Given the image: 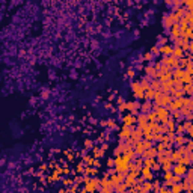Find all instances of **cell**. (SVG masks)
<instances>
[{
	"label": "cell",
	"instance_id": "cell-6",
	"mask_svg": "<svg viewBox=\"0 0 193 193\" xmlns=\"http://www.w3.org/2000/svg\"><path fill=\"white\" fill-rule=\"evenodd\" d=\"M141 175L143 176L146 181H152V178H154L152 169H151V168H148V166H143V164H142V168H141Z\"/></svg>",
	"mask_w": 193,
	"mask_h": 193
},
{
	"label": "cell",
	"instance_id": "cell-15",
	"mask_svg": "<svg viewBox=\"0 0 193 193\" xmlns=\"http://www.w3.org/2000/svg\"><path fill=\"white\" fill-rule=\"evenodd\" d=\"M163 26H164V29H171L172 27V20H171L169 14H164V17H163Z\"/></svg>",
	"mask_w": 193,
	"mask_h": 193
},
{
	"label": "cell",
	"instance_id": "cell-8",
	"mask_svg": "<svg viewBox=\"0 0 193 193\" xmlns=\"http://www.w3.org/2000/svg\"><path fill=\"white\" fill-rule=\"evenodd\" d=\"M143 166H148L152 171H160V164L156 161V158H143Z\"/></svg>",
	"mask_w": 193,
	"mask_h": 193
},
{
	"label": "cell",
	"instance_id": "cell-22",
	"mask_svg": "<svg viewBox=\"0 0 193 193\" xmlns=\"http://www.w3.org/2000/svg\"><path fill=\"white\" fill-rule=\"evenodd\" d=\"M166 5H168V6H171V5H172V0H166Z\"/></svg>",
	"mask_w": 193,
	"mask_h": 193
},
{
	"label": "cell",
	"instance_id": "cell-12",
	"mask_svg": "<svg viewBox=\"0 0 193 193\" xmlns=\"http://www.w3.org/2000/svg\"><path fill=\"white\" fill-rule=\"evenodd\" d=\"M172 48H174V45H163L161 48H158V53H161L163 56H169V54H172Z\"/></svg>",
	"mask_w": 193,
	"mask_h": 193
},
{
	"label": "cell",
	"instance_id": "cell-20",
	"mask_svg": "<svg viewBox=\"0 0 193 193\" xmlns=\"http://www.w3.org/2000/svg\"><path fill=\"white\" fill-rule=\"evenodd\" d=\"M172 176H174V172H172V169H171V171H166V172H164V181H169V179H171Z\"/></svg>",
	"mask_w": 193,
	"mask_h": 193
},
{
	"label": "cell",
	"instance_id": "cell-19",
	"mask_svg": "<svg viewBox=\"0 0 193 193\" xmlns=\"http://www.w3.org/2000/svg\"><path fill=\"white\" fill-rule=\"evenodd\" d=\"M193 92V88H192V83H186L184 85V94L187 95V97H190Z\"/></svg>",
	"mask_w": 193,
	"mask_h": 193
},
{
	"label": "cell",
	"instance_id": "cell-14",
	"mask_svg": "<svg viewBox=\"0 0 193 193\" xmlns=\"http://www.w3.org/2000/svg\"><path fill=\"white\" fill-rule=\"evenodd\" d=\"M171 189V193H179V192H183V186H181V183H174V184H171L169 186Z\"/></svg>",
	"mask_w": 193,
	"mask_h": 193
},
{
	"label": "cell",
	"instance_id": "cell-10",
	"mask_svg": "<svg viewBox=\"0 0 193 193\" xmlns=\"http://www.w3.org/2000/svg\"><path fill=\"white\" fill-rule=\"evenodd\" d=\"M148 116H146V113H139L137 116H136V124H137V127H143L145 124H148Z\"/></svg>",
	"mask_w": 193,
	"mask_h": 193
},
{
	"label": "cell",
	"instance_id": "cell-13",
	"mask_svg": "<svg viewBox=\"0 0 193 193\" xmlns=\"http://www.w3.org/2000/svg\"><path fill=\"white\" fill-rule=\"evenodd\" d=\"M145 75L151 77V79H156V68H154V65H149V67L145 68Z\"/></svg>",
	"mask_w": 193,
	"mask_h": 193
},
{
	"label": "cell",
	"instance_id": "cell-16",
	"mask_svg": "<svg viewBox=\"0 0 193 193\" xmlns=\"http://www.w3.org/2000/svg\"><path fill=\"white\" fill-rule=\"evenodd\" d=\"M183 127H184V133L186 134H189V136H192V121H184L183 122Z\"/></svg>",
	"mask_w": 193,
	"mask_h": 193
},
{
	"label": "cell",
	"instance_id": "cell-3",
	"mask_svg": "<svg viewBox=\"0 0 193 193\" xmlns=\"http://www.w3.org/2000/svg\"><path fill=\"white\" fill-rule=\"evenodd\" d=\"M131 89H133V94H134L136 100H142L143 98V88H142L141 82H133L131 83Z\"/></svg>",
	"mask_w": 193,
	"mask_h": 193
},
{
	"label": "cell",
	"instance_id": "cell-5",
	"mask_svg": "<svg viewBox=\"0 0 193 193\" xmlns=\"http://www.w3.org/2000/svg\"><path fill=\"white\" fill-rule=\"evenodd\" d=\"M100 186H101V187H100V190H101V192H112V190H113V186H112V181H110V176H109V178H104V179H101V181H100Z\"/></svg>",
	"mask_w": 193,
	"mask_h": 193
},
{
	"label": "cell",
	"instance_id": "cell-9",
	"mask_svg": "<svg viewBox=\"0 0 193 193\" xmlns=\"http://www.w3.org/2000/svg\"><path fill=\"white\" fill-rule=\"evenodd\" d=\"M181 186H183V190H184V192H192V189H193V179H192V178H187V176H183Z\"/></svg>",
	"mask_w": 193,
	"mask_h": 193
},
{
	"label": "cell",
	"instance_id": "cell-2",
	"mask_svg": "<svg viewBox=\"0 0 193 193\" xmlns=\"http://www.w3.org/2000/svg\"><path fill=\"white\" fill-rule=\"evenodd\" d=\"M172 98H171V95L169 94H164V92H158L156 91V95H154V104L156 106H163V107H166V106L169 104V101H171Z\"/></svg>",
	"mask_w": 193,
	"mask_h": 193
},
{
	"label": "cell",
	"instance_id": "cell-1",
	"mask_svg": "<svg viewBox=\"0 0 193 193\" xmlns=\"http://www.w3.org/2000/svg\"><path fill=\"white\" fill-rule=\"evenodd\" d=\"M130 161H131V157L127 156V154H124V152L119 154V156H116L115 163H113L115 171H116V172H128V169H130Z\"/></svg>",
	"mask_w": 193,
	"mask_h": 193
},
{
	"label": "cell",
	"instance_id": "cell-17",
	"mask_svg": "<svg viewBox=\"0 0 193 193\" xmlns=\"http://www.w3.org/2000/svg\"><path fill=\"white\" fill-rule=\"evenodd\" d=\"M172 56H175L176 59H179V57L184 56V50H183L181 47H174V48H172Z\"/></svg>",
	"mask_w": 193,
	"mask_h": 193
},
{
	"label": "cell",
	"instance_id": "cell-18",
	"mask_svg": "<svg viewBox=\"0 0 193 193\" xmlns=\"http://www.w3.org/2000/svg\"><path fill=\"white\" fill-rule=\"evenodd\" d=\"M146 116H148V121H151V122H158L157 113H156L154 110H149V112L146 113Z\"/></svg>",
	"mask_w": 193,
	"mask_h": 193
},
{
	"label": "cell",
	"instance_id": "cell-7",
	"mask_svg": "<svg viewBox=\"0 0 193 193\" xmlns=\"http://www.w3.org/2000/svg\"><path fill=\"white\" fill-rule=\"evenodd\" d=\"M157 156V148L152 145L151 148H146L143 152H142V158H156Z\"/></svg>",
	"mask_w": 193,
	"mask_h": 193
},
{
	"label": "cell",
	"instance_id": "cell-21",
	"mask_svg": "<svg viewBox=\"0 0 193 193\" xmlns=\"http://www.w3.org/2000/svg\"><path fill=\"white\" fill-rule=\"evenodd\" d=\"M113 163H115V160H109V161H107L109 166H113Z\"/></svg>",
	"mask_w": 193,
	"mask_h": 193
},
{
	"label": "cell",
	"instance_id": "cell-11",
	"mask_svg": "<svg viewBox=\"0 0 193 193\" xmlns=\"http://www.w3.org/2000/svg\"><path fill=\"white\" fill-rule=\"evenodd\" d=\"M134 124H136V115L130 113L124 118V125H134Z\"/></svg>",
	"mask_w": 193,
	"mask_h": 193
},
{
	"label": "cell",
	"instance_id": "cell-4",
	"mask_svg": "<svg viewBox=\"0 0 193 193\" xmlns=\"http://www.w3.org/2000/svg\"><path fill=\"white\" fill-rule=\"evenodd\" d=\"M187 168H189V166H186V164H183V163H174V166H172V172H174L175 175L184 176L186 171H187Z\"/></svg>",
	"mask_w": 193,
	"mask_h": 193
}]
</instances>
